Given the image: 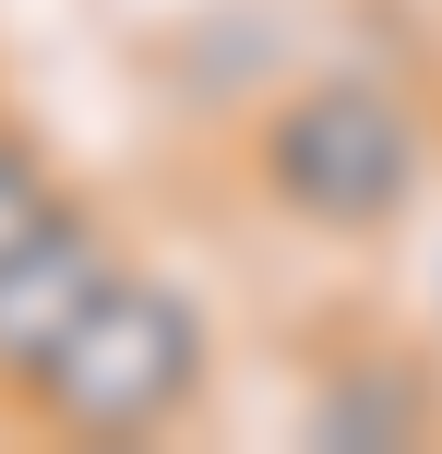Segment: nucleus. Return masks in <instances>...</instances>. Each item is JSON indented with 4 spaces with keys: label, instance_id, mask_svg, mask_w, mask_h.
<instances>
[{
    "label": "nucleus",
    "instance_id": "1",
    "mask_svg": "<svg viewBox=\"0 0 442 454\" xmlns=\"http://www.w3.org/2000/svg\"><path fill=\"white\" fill-rule=\"evenodd\" d=\"M204 383H215L204 299L143 275V263H120L84 299V323L48 347V371L24 383V419L60 431V442H156V431H180L204 407Z\"/></svg>",
    "mask_w": 442,
    "mask_h": 454
},
{
    "label": "nucleus",
    "instance_id": "2",
    "mask_svg": "<svg viewBox=\"0 0 442 454\" xmlns=\"http://www.w3.org/2000/svg\"><path fill=\"white\" fill-rule=\"evenodd\" d=\"M252 192L287 227H323V239H383V227L419 215L430 192V120L407 108L371 72H323V84H287L252 120Z\"/></svg>",
    "mask_w": 442,
    "mask_h": 454
},
{
    "label": "nucleus",
    "instance_id": "3",
    "mask_svg": "<svg viewBox=\"0 0 442 454\" xmlns=\"http://www.w3.org/2000/svg\"><path fill=\"white\" fill-rule=\"evenodd\" d=\"M120 263H132V251L108 239V215H96V204H72V192L24 227L12 251H0V407H24V383L48 371V347L84 323V299L108 287Z\"/></svg>",
    "mask_w": 442,
    "mask_h": 454
},
{
    "label": "nucleus",
    "instance_id": "4",
    "mask_svg": "<svg viewBox=\"0 0 442 454\" xmlns=\"http://www.w3.org/2000/svg\"><path fill=\"white\" fill-rule=\"evenodd\" d=\"M430 431H442V383L395 347H347L299 395V442H335V454H383V442H430Z\"/></svg>",
    "mask_w": 442,
    "mask_h": 454
},
{
    "label": "nucleus",
    "instance_id": "5",
    "mask_svg": "<svg viewBox=\"0 0 442 454\" xmlns=\"http://www.w3.org/2000/svg\"><path fill=\"white\" fill-rule=\"evenodd\" d=\"M48 204H60V168H48V144L24 132V108L0 96V251H12V239H24V227H36Z\"/></svg>",
    "mask_w": 442,
    "mask_h": 454
}]
</instances>
